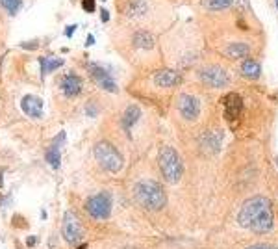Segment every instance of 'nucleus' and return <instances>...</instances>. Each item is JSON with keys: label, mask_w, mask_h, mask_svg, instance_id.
Instances as JSON below:
<instances>
[{"label": "nucleus", "mask_w": 278, "mask_h": 249, "mask_svg": "<svg viewBox=\"0 0 278 249\" xmlns=\"http://www.w3.org/2000/svg\"><path fill=\"white\" fill-rule=\"evenodd\" d=\"M136 199L141 206H145L146 210H161L165 205V192L161 184L156 181H143L136 186Z\"/></svg>", "instance_id": "obj_3"}, {"label": "nucleus", "mask_w": 278, "mask_h": 249, "mask_svg": "<svg viewBox=\"0 0 278 249\" xmlns=\"http://www.w3.org/2000/svg\"><path fill=\"white\" fill-rule=\"evenodd\" d=\"M245 249H278V245H273V244H252Z\"/></svg>", "instance_id": "obj_24"}, {"label": "nucleus", "mask_w": 278, "mask_h": 249, "mask_svg": "<svg viewBox=\"0 0 278 249\" xmlns=\"http://www.w3.org/2000/svg\"><path fill=\"white\" fill-rule=\"evenodd\" d=\"M63 138H65V134L62 132V134L56 138V141L47 149V153H45V158H47V162L50 164L54 169H60V162H62V158H60V145L63 144Z\"/></svg>", "instance_id": "obj_15"}, {"label": "nucleus", "mask_w": 278, "mask_h": 249, "mask_svg": "<svg viewBox=\"0 0 278 249\" xmlns=\"http://www.w3.org/2000/svg\"><path fill=\"white\" fill-rule=\"evenodd\" d=\"M100 19H102V23H108V21H109V11L106 10V8H102V10H100Z\"/></svg>", "instance_id": "obj_26"}, {"label": "nucleus", "mask_w": 278, "mask_h": 249, "mask_svg": "<svg viewBox=\"0 0 278 249\" xmlns=\"http://www.w3.org/2000/svg\"><path fill=\"white\" fill-rule=\"evenodd\" d=\"M276 8H278V0H276Z\"/></svg>", "instance_id": "obj_30"}, {"label": "nucleus", "mask_w": 278, "mask_h": 249, "mask_svg": "<svg viewBox=\"0 0 278 249\" xmlns=\"http://www.w3.org/2000/svg\"><path fill=\"white\" fill-rule=\"evenodd\" d=\"M223 108H225V117L228 123H236L243 112V99L239 93H228L223 99Z\"/></svg>", "instance_id": "obj_10"}, {"label": "nucleus", "mask_w": 278, "mask_h": 249, "mask_svg": "<svg viewBox=\"0 0 278 249\" xmlns=\"http://www.w3.org/2000/svg\"><path fill=\"white\" fill-rule=\"evenodd\" d=\"M87 73H89L91 80H93L97 86L102 87L104 91H112V93L117 91V84H115L114 77H112V73H109L108 67H104L100 63H89V65H87Z\"/></svg>", "instance_id": "obj_5"}, {"label": "nucleus", "mask_w": 278, "mask_h": 249, "mask_svg": "<svg viewBox=\"0 0 278 249\" xmlns=\"http://www.w3.org/2000/svg\"><path fill=\"white\" fill-rule=\"evenodd\" d=\"M95 158L100 164V168H104L109 173H119L123 169V156L117 149L109 141H99L93 149Z\"/></svg>", "instance_id": "obj_4"}, {"label": "nucleus", "mask_w": 278, "mask_h": 249, "mask_svg": "<svg viewBox=\"0 0 278 249\" xmlns=\"http://www.w3.org/2000/svg\"><path fill=\"white\" fill-rule=\"evenodd\" d=\"M21 108L24 110V114L30 115V117H33V119H39V117L43 115V101L35 95L23 97Z\"/></svg>", "instance_id": "obj_13"}, {"label": "nucleus", "mask_w": 278, "mask_h": 249, "mask_svg": "<svg viewBox=\"0 0 278 249\" xmlns=\"http://www.w3.org/2000/svg\"><path fill=\"white\" fill-rule=\"evenodd\" d=\"M152 80L158 87H175L180 84L182 77H180V73H176L175 69H160V71H156L152 75Z\"/></svg>", "instance_id": "obj_12"}, {"label": "nucleus", "mask_w": 278, "mask_h": 249, "mask_svg": "<svg viewBox=\"0 0 278 249\" xmlns=\"http://www.w3.org/2000/svg\"><path fill=\"white\" fill-rule=\"evenodd\" d=\"M158 166H160L161 177L169 184H176L184 175V164L180 154L173 147H161L158 154Z\"/></svg>", "instance_id": "obj_2"}, {"label": "nucleus", "mask_w": 278, "mask_h": 249, "mask_svg": "<svg viewBox=\"0 0 278 249\" xmlns=\"http://www.w3.org/2000/svg\"><path fill=\"white\" fill-rule=\"evenodd\" d=\"M237 223L243 229H249L256 235H267L274 227V212L273 205L267 197L256 195L247 199L239 208Z\"/></svg>", "instance_id": "obj_1"}, {"label": "nucleus", "mask_w": 278, "mask_h": 249, "mask_svg": "<svg viewBox=\"0 0 278 249\" xmlns=\"http://www.w3.org/2000/svg\"><path fill=\"white\" fill-rule=\"evenodd\" d=\"M178 110L186 121H195L200 114V101L191 93H182L178 99Z\"/></svg>", "instance_id": "obj_9"}, {"label": "nucleus", "mask_w": 278, "mask_h": 249, "mask_svg": "<svg viewBox=\"0 0 278 249\" xmlns=\"http://www.w3.org/2000/svg\"><path fill=\"white\" fill-rule=\"evenodd\" d=\"M0 8L8 15L15 17L21 11V8H23V0H0Z\"/></svg>", "instance_id": "obj_21"}, {"label": "nucleus", "mask_w": 278, "mask_h": 249, "mask_svg": "<svg viewBox=\"0 0 278 249\" xmlns=\"http://www.w3.org/2000/svg\"><path fill=\"white\" fill-rule=\"evenodd\" d=\"M21 47L26 48V50H35V48L39 47V41L38 39H33V41H24V43H21Z\"/></svg>", "instance_id": "obj_23"}, {"label": "nucleus", "mask_w": 278, "mask_h": 249, "mask_svg": "<svg viewBox=\"0 0 278 249\" xmlns=\"http://www.w3.org/2000/svg\"><path fill=\"white\" fill-rule=\"evenodd\" d=\"M223 52L227 54L228 58H232V60H241V58L250 54V47L247 43H230Z\"/></svg>", "instance_id": "obj_17"}, {"label": "nucleus", "mask_w": 278, "mask_h": 249, "mask_svg": "<svg viewBox=\"0 0 278 249\" xmlns=\"http://www.w3.org/2000/svg\"><path fill=\"white\" fill-rule=\"evenodd\" d=\"M78 28V26H76V24H69V26H67L65 28V35L67 38H72V34H75V30Z\"/></svg>", "instance_id": "obj_25"}, {"label": "nucleus", "mask_w": 278, "mask_h": 249, "mask_svg": "<svg viewBox=\"0 0 278 249\" xmlns=\"http://www.w3.org/2000/svg\"><path fill=\"white\" fill-rule=\"evenodd\" d=\"M95 43V38L93 35H89V38L85 39V47H89V45H93Z\"/></svg>", "instance_id": "obj_28"}, {"label": "nucleus", "mask_w": 278, "mask_h": 249, "mask_svg": "<svg viewBox=\"0 0 278 249\" xmlns=\"http://www.w3.org/2000/svg\"><path fill=\"white\" fill-rule=\"evenodd\" d=\"M139 117H141V110H139L137 106L126 108V112H124V115H123V129L126 130L128 134H130V130H132V127L137 123Z\"/></svg>", "instance_id": "obj_18"}, {"label": "nucleus", "mask_w": 278, "mask_h": 249, "mask_svg": "<svg viewBox=\"0 0 278 249\" xmlns=\"http://www.w3.org/2000/svg\"><path fill=\"white\" fill-rule=\"evenodd\" d=\"M132 43H134V47L139 48V50H152V48L156 47V39L151 32H146V30H137V32H134Z\"/></svg>", "instance_id": "obj_14"}, {"label": "nucleus", "mask_w": 278, "mask_h": 249, "mask_svg": "<svg viewBox=\"0 0 278 249\" xmlns=\"http://www.w3.org/2000/svg\"><path fill=\"white\" fill-rule=\"evenodd\" d=\"M82 87H84L82 78L78 75H75V73H67L65 77L62 78V82H60V90H62V93L67 99H75V97L80 95Z\"/></svg>", "instance_id": "obj_11"}, {"label": "nucleus", "mask_w": 278, "mask_h": 249, "mask_svg": "<svg viewBox=\"0 0 278 249\" xmlns=\"http://www.w3.org/2000/svg\"><path fill=\"white\" fill-rule=\"evenodd\" d=\"M241 69V75L245 78H249V80H258L260 77H262V65H260L256 60H243L239 65Z\"/></svg>", "instance_id": "obj_16"}, {"label": "nucleus", "mask_w": 278, "mask_h": 249, "mask_svg": "<svg viewBox=\"0 0 278 249\" xmlns=\"http://www.w3.org/2000/svg\"><path fill=\"white\" fill-rule=\"evenodd\" d=\"M80 249H85V245H82V247H80Z\"/></svg>", "instance_id": "obj_29"}, {"label": "nucleus", "mask_w": 278, "mask_h": 249, "mask_svg": "<svg viewBox=\"0 0 278 249\" xmlns=\"http://www.w3.org/2000/svg\"><path fill=\"white\" fill-rule=\"evenodd\" d=\"M39 63H41V77H45V75H48V73L56 71V69H60L63 65V60H58V58H52V56H45L39 60Z\"/></svg>", "instance_id": "obj_19"}, {"label": "nucleus", "mask_w": 278, "mask_h": 249, "mask_svg": "<svg viewBox=\"0 0 278 249\" xmlns=\"http://www.w3.org/2000/svg\"><path fill=\"white\" fill-rule=\"evenodd\" d=\"M276 164H278V158H276Z\"/></svg>", "instance_id": "obj_31"}, {"label": "nucleus", "mask_w": 278, "mask_h": 249, "mask_svg": "<svg viewBox=\"0 0 278 249\" xmlns=\"http://www.w3.org/2000/svg\"><path fill=\"white\" fill-rule=\"evenodd\" d=\"M63 236L69 244H78L84 236V229H82L80 220L76 218L75 212H67L63 218Z\"/></svg>", "instance_id": "obj_8"}, {"label": "nucleus", "mask_w": 278, "mask_h": 249, "mask_svg": "<svg viewBox=\"0 0 278 249\" xmlns=\"http://www.w3.org/2000/svg\"><path fill=\"white\" fill-rule=\"evenodd\" d=\"M35 242H38V238H35V236H30V238L26 240V244H28L30 247H33V245H35Z\"/></svg>", "instance_id": "obj_27"}, {"label": "nucleus", "mask_w": 278, "mask_h": 249, "mask_svg": "<svg viewBox=\"0 0 278 249\" xmlns=\"http://www.w3.org/2000/svg\"><path fill=\"white\" fill-rule=\"evenodd\" d=\"M234 0H202V6L210 11H223L232 8Z\"/></svg>", "instance_id": "obj_20"}, {"label": "nucleus", "mask_w": 278, "mask_h": 249, "mask_svg": "<svg viewBox=\"0 0 278 249\" xmlns=\"http://www.w3.org/2000/svg\"><path fill=\"white\" fill-rule=\"evenodd\" d=\"M85 210L97 220L108 218L109 212H112V197H109V193H99V195L91 197L89 201L85 203Z\"/></svg>", "instance_id": "obj_7"}, {"label": "nucleus", "mask_w": 278, "mask_h": 249, "mask_svg": "<svg viewBox=\"0 0 278 249\" xmlns=\"http://www.w3.org/2000/svg\"><path fill=\"white\" fill-rule=\"evenodd\" d=\"M82 10L85 13H95L97 11V0H82Z\"/></svg>", "instance_id": "obj_22"}, {"label": "nucleus", "mask_w": 278, "mask_h": 249, "mask_svg": "<svg viewBox=\"0 0 278 249\" xmlns=\"http://www.w3.org/2000/svg\"><path fill=\"white\" fill-rule=\"evenodd\" d=\"M198 78L210 87H225L228 84V75L227 71L219 65H204L198 71Z\"/></svg>", "instance_id": "obj_6"}]
</instances>
